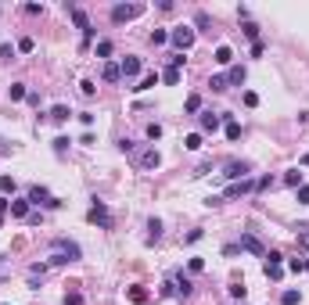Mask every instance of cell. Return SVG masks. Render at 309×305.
<instances>
[{
  "instance_id": "obj_8",
  "label": "cell",
  "mask_w": 309,
  "mask_h": 305,
  "mask_svg": "<svg viewBox=\"0 0 309 305\" xmlns=\"http://www.w3.org/2000/svg\"><path fill=\"white\" fill-rule=\"evenodd\" d=\"M137 165L144 172H151V169H158V165H162V154L154 151V147H144V151L137 154Z\"/></svg>"
},
{
  "instance_id": "obj_13",
  "label": "cell",
  "mask_w": 309,
  "mask_h": 305,
  "mask_svg": "<svg viewBox=\"0 0 309 305\" xmlns=\"http://www.w3.org/2000/svg\"><path fill=\"white\" fill-rule=\"evenodd\" d=\"M119 68H122V76H126V79H133V76L140 72V58H122Z\"/></svg>"
},
{
  "instance_id": "obj_49",
  "label": "cell",
  "mask_w": 309,
  "mask_h": 305,
  "mask_svg": "<svg viewBox=\"0 0 309 305\" xmlns=\"http://www.w3.org/2000/svg\"><path fill=\"white\" fill-rule=\"evenodd\" d=\"M306 270H309V258H306Z\"/></svg>"
},
{
  "instance_id": "obj_31",
  "label": "cell",
  "mask_w": 309,
  "mask_h": 305,
  "mask_svg": "<svg viewBox=\"0 0 309 305\" xmlns=\"http://www.w3.org/2000/svg\"><path fill=\"white\" fill-rule=\"evenodd\" d=\"M194 25H198V29H208V25H212V18H208L205 11H198V15H194Z\"/></svg>"
},
{
  "instance_id": "obj_14",
  "label": "cell",
  "mask_w": 309,
  "mask_h": 305,
  "mask_svg": "<svg viewBox=\"0 0 309 305\" xmlns=\"http://www.w3.org/2000/svg\"><path fill=\"white\" fill-rule=\"evenodd\" d=\"M241 83H244V65H234L226 72V86H241Z\"/></svg>"
},
{
  "instance_id": "obj_23",
  "label": "cell",
  "mask_w": 309,
  "mask_h": 305,
  "mask_svg": "<svg viewBox=\"0 0 309 305\" xmlns=\"http://www.w3.org/2000/svg\"><path fill=\"white\" fill-rule=\"evenodd\" d=\"M284 183H288V187H302V172H298V169H292V172H288V176H284Z\"/></svg>"
},
{
  "instance_id": "obj_30",
  "label": "cell",
  "mask_w": 309,
  "mask_h": 305,
  "mask_svg": "<svg viewBox=\"0 0 309 305\" xmlns=\"http://www.w3.org/2000/svg\"><path fill=\"white\" fill-rule=\"evenodd\" d=\"M97 58H112V40H101V43H97Z\"/></svg>"
},
{
  "instance_id": "obj_38",
  "label": "cell",
  "mask_w": 309,
  "mask_h": 305,
  "mask_svg": "<svg viewBox=\"0 0 309 305\" xmlns=\"http://www.w3.org/2000/svg\"><path fill=\"white\" fill-rule=\"evenodd\" d=\"M288 270H292V273H302V270H306V258H292V262H288Z\"/></svg>"
},
{
  "instance_id": "obj_24",
  "label": "cell",
  "mask_w": 309,
  "mask_h": 305,
  "mask_svg": "<svg viewBox=\"0 0 309 305\" xmlns=\"http://www.w3.org/2000/svg\"><path fill=\"white\" fill-rule=\"evenodd\" d=\"M238 136H241V126L234 119H226V140H238Z\"/></svg>"
},
{
  "instance_id": "obj_48",
  "label": "cell",
  "mask_w": 309,
  "mask_h": 305,
  "mask_svg": "<svg viewBox=\"0 0 309 305\" xmlns=\"http://www.w3.org/2000/svg\"><path fill=\"white\" fill-rule=\"evenodd\" d=\"M302 165H309V154H302Z\"/></svg>"
},
{
  "instance_id": "obj_27",
  "label": "cell",
  "mask_w": 309,
  "mask_h": 305,
  "mask_svg": "<svg viewBox=\"0 0 309 305\" xmlns=\"http://www.w3.org/2000/svg\"><path fill=\"white\" fill-rule=\"evenodd\" d=\"M162 79H166L169 86H176V83H180V68H166V72H162Z\"/></svg>"
},
{
  "instance_id": "obj_20",
  "label": "cell",
  "mask_w": 309,
  "mask_h": 305,
  "mask_svg": "<svg viewBox=\"0 0 309 305\" xmlns=\"http://www.w3.org/2000/svg\"><path fill=\"white\" fill-rule=\"evenodd\" d=\"M216 61H220V65H230L234 61V51L230 47H216Z\"/></svg>"
},
{
  "instance_id": "obj_33",
  "label": "cell",
  "mask_w": 309,
  "mask_h": 305,
  "mask_svg": "<svg viewBox=\"0 0 309 305\" xmlns=\"http://www.w3.org/2000/svg\"><path fill=\"white\" fill-rule=\"evenodd\" d=\"M148 230H151V241H158V237H162V223H158V219H148Z\"/></svg>"
},
{
  "instance_id": "obj_5",
  "label": "cell",
  "mask_w": 309,
  "mask_h": 305,
  "mask_svg": "<svg viewBox=\"0 0 309 305\" xmlns=\"http://www.w3.org/2000/svg\"><path fill=\"white\" fill-rule=\"evenodd\" d=\"M69 15L76 18L79 33H83V47H86V43L94 40V25H90V18H86V11H83V7H76V4H69Z\"/></svg>"
},
{
  "instance_id": "obj_29",
  "label": "cell",
  "mask_w": 309,
  "mask_h": 305,
  "mask_svg": "<svg viewBox=\"0 0 309 305\" xmlns=\"http://www.w3.org/2000/svg\"><path fill=\"white\" fill-rule=\"evenodd\" d=\"M154 83H158V76H144V79H140V83H137V86H133V90H137V94H140V90H151Z\"/></svg>"
},
{
  "instance_id": "obj_15",
  "label": "cell",
  "mask_w": 309,
  "mask_h": 305,
  "mask_svg": "<svg viewBox=\"0 0 309 305\" xmlns=\"http://www.w3.org/2000/svg\"><path fill=\"white\" fill-rule=\"evenodd\" d=\"M11 216H18V219H25V216H29V198L11 201Z\"/></svg>"
},
{
  "instance_id": "obj_40",
  "label": "cell",
  "mask_w": 309,
  "mask_h": 305,
  "mask_svg": "<svg viewBox=\"0 0 309 305\" xmlns=\"http://www.w3.org/2000/svg\"><path fill=\"white\" fill-rule=\"evenodd\" d=\"M65 147H69V136H58V140H54V151L58 154H65Z\"/></svg>"
},
{
  "instance_id": "obj_25",
  "label": "cell",
  "mask_w": 309,
  "mask_h": 305,
  "mask_svg": "<svg viewBox=\"0 0 309 305\" xmlns=\"http://www.w3.org/2000/svg\"><path fill=\"white\" fill-rule=\"evenodd\" d=\"M130 302L144 305V302H148V291H144V288H130Z\"/></svg>"
},
{
  "instance_id": "obj_10",
  "label": "cell",
  "mask_w": 309,
  "mask_h": 305,
  "mask_svg": "<svg viewBox=\"0 0 309 305\" xmlns=\"http://www.w3.org/2000/svg\"><path fill=\"white\" fill-rule=\"evenodd\" d=\"M169 284H172V291H176V298H190V291H194V284H190V280H187V276L180 273V270L169 276Z\"/></svg>"
},
{
  "instance_id": "obj_16",
  "label": "cell",
  "mask_w": 309,
  "mask_h": 305,
  "mask_svg": "<svg viewBox=\"0 0 309 305\" xmlns=\"http://www.w3.org/2000/svg\"><path fill=\"white\" fill-rule=\"evenodd\" d=\"M104 79H108V83H119V79H122V68L108 61V65H104Z\"/></svg>"
},
{
  "instance_id": "obj_12",
  "label": "cell",
  "mask_w": 309,
  "mask_h": 305,
  "mask_svg": "<svg viewBox=\"0 0 309 305\" xmlns=\"http://www.w3.org/2000/svg\"><path fill=\"white\" fill-rule=\"evenodd\" d=\"M220 122H223V115L205 112V115H202V133H216V129H220Z\"/></svg>"
},
{
  "instance_id": "obj_39",
  "label": "cell",
  "mask_w": 309,
  "mask_h": 305,
  "mask_svg": "<svg viewBox=\"0 0 309 305\" xmlns=\"http://www.w3.org/2000/svg\"><path fill=\"white\" fill-rule=\"evenodd\" d=\"M119 151L122 154H133V151H137V144H133V140H119Z\"/></svg>"
},
{
  "instance_id": "obj_11",
  "label": "cell",
  "mask_w": 309,
  "mask_h": 305,
  "mask_svg": "<svg viewBox=\"0 0 309 305\" xmlns=\"http://www.w3.org/2000/svg\"><path fill=\"white\" fill-rule=\"evenodd\" d=\"M248 190H256V183H252V180H238V183H230V187H226L223 198H241V194H248Z\"/></svg>"
},
{
  "instance_id": "obj_32",
  "label": "cell",
  "mask_w": 309,
  "mask_h": 305,
  "mask_svg": "<svg viewBox=\"0 0 309 305\" xmlns=\"http://www.w3.org/2000/svg\"><path fill=\"white\" fill-rule=\"evenodd\" d=\"M262 273H266L270 280H280V273H284V270H280V266H270V262H266V266H262Z\"/></svg>"
},
{
  "instance_id": "obj_34",
  "label": "cell",
  "mask_w": 309,
  "mask_h": 305,
  "mask_svg": "<svg viewBox=\"0 0 309 305\" xmlns=\"http://www.w3.org/2000/svg\"><path fill=\"white\" fill-rule=\"evenodd\" d=\"M36 47V43H33V36H22V40H18V51H22V54H29Z\"/></svg>"
},
{
  "instance_id": "obj_3",
  "label": "cell",
  "mask_w": 309,
  "mask_h": 305,
  "mask_svg": "<svg viewBox=\"0 0 309 305\" xmlns=\"http://www.w3.org/2000/svg\"><path fill=\"white\" fill-rule=\"evenodd\" d=\"M86 219H90L94 226H101V230H112V212H108V208H104V201H97V198H94V205H90Z\"/></svg>"
},
{
  "instance_id": "obj_35",
  "label": "cell",
  "mask_w": 309,
  "mask_h": 305,
  "mask_svg": "<svg viewBox=\"0 0 309 305\" xmlns=\"http://www.w3.org/2000/svg\"><path fill=\"white\" fill-rule=\"evenodd\" d=\"M166 40H169L166 29H154V33H151V43H154V47H158V43H166Z\"/></svg>"
},
{
  "instance_id": "obj_43",
  "label": "cell",
  "mask_w": 309,
  "mask_h": 305,
  "mask_svg": "<svg viewBox=\"0 0 309 305\" xmlns=\"http://www.w3.org/2000/svg\"><path fill=\"white\" fill-rule=\"evenodd\" d=\"M298 201H302V205H309V183H302V187H298Z\"/></svg>"
},
{
  "instance_id": "obj_18",
  "label": "cell",
  "mask_w": 309,
  "mask_h": 305,
  "mask_svg": "<svg viewBox=\"0 0 309 305\" xmlns=\"http://www.w3.org/2000/svg\"><path fill=\"white\" fill-rule=\"evenodd\" d=\"M184 112H187V115L202 112V97H198V94H190V97H187V104H184Z\"/></svg>"
},
{
  "instance_id": "obj_28",
  "label": "cell",
  "mask_w": 309,
  "mask_h": 305,
  "mask_svg": "<svg viewBox=\"0 0 309 305\" xmlns=\"http://www.w3.org/2000/svg\"><path fill=\"white\" fill-rule=\"evenodd\" d=\"M208 86H212L216 94H223V90H226V76H212V79H208Z\"/></svg>"
},
{
  "instance_id": "obj_6",
  "label": "cell",
  "mask_w": 309,
  "mask_h": 305,
  "mask_svg": "<svg viewBox=\"0 0 309 305\" xmlns=\"http://www.w3.org/2000/svg\"><path fill=\"white\" fill-rule=\"evenodd\" d=\"M29 205H47V208H61V201L58 198H51V190L47 187H29Z\"/></svg>"
},
{
  "instance_id": "obj_47",
  "label": "cell",
  "mask_w": 309,
  "mask_h": 305,
  "mask_svg": "<svg viewBox=\"0 0 309 305\" xmlns=\"http://www.w3.org/2000/svg\"><path fill=\"white\" fill-rule=\"evenodd\" d=\"M302 230H306V226H298V244H302L306 252H309V234H302Z\"/></svg>"
},
{
  "instance_id": "obj_42",
  "label": "cell",
  "mask_w": 309,
  "mask_h": 305,
  "mask_svg": "<svg viewBox=\"0 0 309 305\" xmlns=\"http://www.w3.org/2000/svg\"><path fill=\"white\" fill-rule=\"evenodd\" d=\"M148 136H151V140H158V136H162V126L151 122V126H148Z\"/></svg>"
},
{
  "instance_id": "obj_2",
  "label": "cell",
  "mask_w": 309,
  "mask_h": 305,
  "mask_svg": "<svg viewBox=\"0 0 309 305\" xmlns=\"http://www.w3.org/2000/svg\"><path fill=\"white\" fill-rule=\"evenodd\" d=\"M169 43L176 47V54L190 51V47H194V29H190V25H176V29L169 33Z\"/></svg>"
},
{
  "instance_id": "obj_9",
  "label": "cell",
  "mask_w": 309,
  "mask_h": 305,
  "mask_svg": "<svg viewBox=\"0 0 309 305\" xmlns=\"http://www.w3.org/2000/svg\"><path fill=\"white\" fill-rule=\"evenodd\" d=\"M248 172H252L248 162H226L223 165V176L226 180H248Z\"/></svg>"
},
{
  "instance_id": "obj_17",
  "label": "cell",
  "mask_w": 309,
  "mask_h": 305,
  "mask_svg": "<svg viewBox=\"0 0 309 305\" xmlns=\"http://www.w3.org/2000/svg\"><path fill=\"white\" fill-rule=\"evenodd\" d=\"M298 302H302V294H298L295 288H288L284 294H280V305H298Z\"/></svg>"
},
{
  "instance_id": "obj_22",
  "label": "cell",
  "mask_w": 309,
  "mask_h": 305,
  "mask_svg": "<svg viewBox=\"0 0 309 305\" xmlns=\"http://www.w3.org/2000/svg\"><path fill=\"white\" fill-rule=\"evenodd\" d=\"M241 29H244V36H248L252 43H259V25H256V22H244Z\"/></svg>"
},
{
  "instance_id": "obj_4",
  "label": "cell",
  "mask_w": 309,
  "mask_h": 305,
  "mask_svg": "<svg viewBox=\"0 0 309 305\" xmlns=\"http://www.w3.org/2000/svg\"><path fill=\"white\" fill-rule=\"evenodd\" d=\"M137 15H144V4H115V7H112V22H115V25L133 22Z\"/></svg>"
},
{
  "instance_id": "obj_7",
  "label": "cell",
  "mask_w": 309,
  "mask_h": 305,
  "mask_svg": "<svg viewBox=\"0 0 309 305\" xmlns=\"http://www.w3.org/2000/svg\"><path fill=\"white\" fill-rule=\"evenodd\" d=\"M241 252H248V255H256V258H266V248H262V241L256 234H241Z\"/></svg>"
},
{
  "instance_id": "obj_26",
  "label": "cell",
  "mask_w": 309,
  "mask_h": 305,
  "mask_svg": "<svg viewBox=\"0 0 309 305\" xmlns=\"http://www.w3.org/2000/svg\"><path fill=\"white\" fill-rule=\"evenodd\" d=\"M184 147H187V151H198V147H202V133H190L184 140Z\"/></svg>"
},
{
  "instance_id": "obj_36",
  "label": "cell",
  "mask_w": 309,
  "mask_h": 305,
  "mask_svg": "<svg viewBox=\"0 0 309 305\" xmlns=\"http://www.w3.org/2000/svg\"><path fill=\"white\" fill-rule=\"evenodd\" d=\"M0 190H4V194H15V180L11 176H0Z\"/></svg>"
},
{
  "instance_id": "obj_1",
  "label": "cell",
  "mask_w": 309,
  "mask_h": 305,
  "mask_svg": "<svg viewBox=\"0 0 309 305\" xmlns=\"http://www.w3.org/2000/svg\"><path fill=\"white\" fill-rule=\"evenodd\" d=\"M83 258V248L76 241H69V237H54L51 241V262L61 266V262H79Z\"/></svg>"
},
{
  "instance_id": "obj_45",
  "label": "cell",
  "mask_w": 309,
  "mask_h": 305,
  "mask_svg": "<svg viewBox=\"0 0 309 305\" xmlns=\"http://www.w3.org/2000/svg\"><path fill=\"white\" fill-rule=\"evenodd\" d=\"M270 187H274V180H270V176H262V180L256 183V190H270Z\"/></svg>"
},
{
  "instance_id": "obj_37",
  "label": "cell",
  "mask_w": 309,
  "mask_h": 305,
  "mask_svg": "<svg viewBox=\"0 0 309 305\" xmlns=\"http://www.w3.org/2000/svg\"><path fill=\"white\" fill-rule=\"evenodd\" d=\"M0 58H4V61L15 58V47H11V43H0Z\"/></svg>"
},
{
  "instance_id": "obj_21",
  "label": "cell",
  "mask_w": 309,
  "mask_h": 305,
  "mask_svg": "<svg viewBox=\"0 0 309 305\" xmlns=\"http://www.w3.org/2000/svg\"><path fill=\"white\" fill-rule=\"evenodd\" d=\"M51 119H54V122H65V119H69V108L65 104H54L51 108Z\"/></svg>"
},
{
  "instance_id": "obj_19",
  "label": "cell",
  "mask_w": 309,
  "mask_h": 305,
  "mask_svg": "<svg viewBox=\"0 0 309 305\" xmlns=\"http://www.w3.org/2000/svg\"><path fill=\"white\" fill-rule=\"evenodd\" d=\"M7 94H11V101H22V97H29V90H25V83H11Z\"/></svg>"
},
{
  "instance_id": "obj_44",
  "label": "cell",
  "mask_w": 309,
  "mask_h": 305,
  "mask_svg": "<svg viewBox=\"0 0 309 305\" xmlns=\"http://www.w3.org/2000/svg\"><path fill=\"white\" fill-rule=\"evenodd\" d=\"M205 270V258H190V273H202Z\"/></svg>"
},
{
  "instance_id": "obj_41",
  "label": "cell",
  "mask_w": 309,
  "mask_h": 305,
  "mask_svg": "<svg viewBox=\"0 0 309 305\" xmlns=\"http://www.w3.org/2000/svg\"><path fill=\"white\" fill-rule=\"evenodd\" d=\"M79 90H83L86 97H94V90H97V86H94V83H90V79H83V83H79Z\"/></svg>"
},
{
  "instance_id": "obj_46",
  "label": "cell",
  "mask_w": 309,
  "mask_h": 305,
  "mask_svg": "<svg viewBox=\"0 0 309 305\" xmlns=\"http://www.w3.org/2000/svg\"><path fill=\"white\" fill-rule=\"evenodd\" d=\"M65 305H83V294H65Z\"/></svg>"
}]
</instances>
